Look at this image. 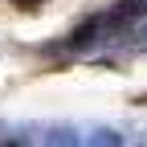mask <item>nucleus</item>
<instances>
[{
  "label": "nucleus",
  "mask_w": 147,
  "mask_h": 147,
  "mask_svg": "<svg viewBox=\"0 0 147 147\" xmlns=\"http://www.w3.org/2000/svg\"><path fill=\"white\" fill-rule=\"evenodd\" d=\"M16 4H25V8H37V4H41V0H16Z\"/></svg>",
  "instance_id": "obj_1"
}]
</instances>
